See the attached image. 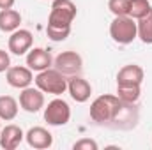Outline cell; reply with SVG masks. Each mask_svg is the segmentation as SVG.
<instances>
[{"instance_id": "cell-10", "label": "cell", "mask_w": 152, "mask_h": 150, "mask_svg": "<svg viewBox=\"0 0 152 150\" xmlns=\"http://www.w3.org/2000/svg\"><path fill=\"white\" fill-rule=\"evenodd\" d=\"M67 90L71 94V97L75 99L76 103H85L88 101L90 94H92V87L87 79H83L80 74L76 76H69L67 79Z\"/></svg>"}, {"instance_id": "cell-7", "label": "cell", "mask_w": 152, "mask_h": 150, "mask_svg": "<svg viewBox=\"0 0 152 150\" xmlns=\"http://www.w3.org/2000/svg\"><path fill=\"white\" fill-rule=\"evenodd\" d=\"M136 122H138V108L134 106V103H124L122 101L113 122H112V127H115V129H131V127L136 125Z\"/></svg>"}, {"instance_id": "cell-19", "label": "cell", "mask_w": 152, "mask_h": 150, "mask_svg": "<svg viewBox=\"0 0 152 150\" xmlns=\"http://www.w3.org/2000/svg\"><path fill=\"white\" fill-rule=\"evenodd\" d=\"M136 27H138V37L142 39V42L152 44V9L149 11L147 16L138 20Z\"/></svg>"}, {"instance_id": "cell-6", "label": "cell", "mask_w": 152, "mask_h": 150, "mask_svg": "<svg viewBox=\"0 0 152 150\" xmlns=\"http://www.w3.org/2000/svg\"><path fill=\"white\" fill-rule=\"evenodd\" d=\"M53 66L64 76H76L83 69V60L76 51H62L53 60Z\"/></svg>"}, {"instance_id": "cell-4", "label": "cell", "mask_w": 152, "mask_h": 150, "mask_svg": "<svg viewBox=\"0 0 152 150\" xmlns=\"http://www.w3.org/2000/svg\"><path fill=\"white\" fill-rule=\"evenodd\" d=\"M110 36L118 44H131L138 37L136 21L131 16H115L110 25Z\"/></svg>"}, {"instance_id": "cell-8", "label": "cell", "mask_w": 152, "mask_h": 150, "mask_svg": "<svg viewBox=\"0 0 152 150\" xmlns=\"http://www.w3.org/2000/svg\"><path fill=\"white\" fill-rule=\"evenodd\" d=\"M20 106L28 113H37L42 106H44V92L39 88H21L20 94Z\"/></svg>"}, {"instance_id": "cell-18", "label": "cell", "mask_w": 152, "mask_h": 150, "mask_svg": "<svg viewBox=\"0 0 152 150\" xmlns=\"http://www.w3.org/2000/svg\"><path fill=\"white\" fill-rule=\"evenodd\" d=\"M140 94V85H117V97L124 103H136Z\"/></svg>"}, {"instance_id": "cell-26", "label": "cell", "mask_w": 152, "mask_h": 150, "mask_svg": "<svg viewBox=\"0 0 152 150\" xmlns=\"http://www.w3.org/2000/svg\"><path fill=\"white\" fill-rule=\"evenodd\" d=\"M0 133H2V124H0Z\"/></svg>"}, {"instance_id": "cell-17", "label": "cell", "mask_w": 152, "mask_h": 150, "mask_svg": "<svg viewBox=\"0 0 152 150\" xmlns=\"http://www.w3.org/2000/svg\"><path fill=\"white\" fill-rule=\"evenodd\" d=\"M18 115V103L11 95H0V120H14Z\"/></svg>"}, {"instance_id": "cell-20", "label": "cell", "mask_w": 152, "mask_h": 150, "mask_svg": "<svg viewBox=\"0 0 152 150\" xmlns=\"http://www.w3.org/2000/svg\"><path fill=\"white\" fill-rule=\"evenodd\" d=\"M151 9L152 7L149 0H129V16L133 20H140L147 16Z\"/></svg>"}, {"instance_id": "cell-9", "label": "cell", "mask_w": 152, "mask_h": 150, "mask_svg": "<svg viewBox=\"0 0 152 150\" xmlns=\"http://www.w3.org/2000/svg\"><path fill=\"white\" fill-rule=\"evenodd\" d=\"M32 42H34V37L28 30L18 28L9 37V51L14 55H25L27 51H30Z\"/></svg>"}, {"instance_id": "cell-21", "label": "cell", "mask_w": 152, "mask_h": 150, "mask_svg": "<svg viewBox=\"0 0 152 150\" xmlns=\"http://www.w3.org/2000/svg\"><path fill=\"white\" fill-rule=\"evenodd\" d=\"M108 9L115 16H129V0H110Z\"/></svg>"}, {"instance_id": "cell-12", "label": "cell", "mask_w": 152, "mask_h": 150, "mask_svg": "<svg viewBox=\"0 0 152 150\" xmlns=\"http://www.w3.org/2000/svg\"><path fill=\"white\" fill-rule=\"evenodd\" d=\"M7 83L14 88H27L30 87V83L34 81V74L32 69L23 67V66H14L7 69Z\"/></svg>"}, {"instance_id": "cell-25", "label": "cell", "mask_w": 152, "mask_h": 150, "mask_svg": "<svg viewBox=\"0 0 152 150\" xmlns=\"http://www.w3.org/2000/svg\"><path fill=\"white\" fill-rule=\"evenodd\" d=\"M16 0H0V9H12Z\"/></svg>"}, {"instance_id": "cell-16", "label": "cell", "mask_w": 152, "mask_h": 150, "mask_svg": "<svg viewBox=\"0 0 152 150\" xmlns=\"http://www.w3.org/2000/svg\"><path fill=\"white\" fill-rule=\"evenodd\" d=\"M21 14L14 9H2L0 11V30L2 32H14L20 28Z\"/></svg>"}, {"instance_id": "cell-3", "label": "cell", "mask_w": 152, "mask_h": 150, "mask_svg": "<svg viewBox=\"0 0 152 150\" xmlns=\"http://www.w3.org/2000/svg\"><path fill=\"white\" fill-rule=\"evenodd\" d=\"M76 18V5L71 0H53L51 11L48 16V25L57 28H71Z\"/></svg>"}, {"instance_id": "cell-5", "label": "cell", "mask_w": 152, "mask_h": 150, "mask_svg": "<svg viewBox=\"0 0 152 150\" xmlns=\"http://www.w3.org/2000/svg\"><path fill=\"white\" fill-rule=\"evenodd\" d=\"M71 118V108L64 99H53L44 108V120L50 125H66Z\"/></svg>"}, {"instance_id": "cell-23", "label": "cell", "mask_w": 152, "mask_h": 150, "mask_svg": "<svg viewBox=\"0 0 152 150\" xmlns=\"http://www.w3.org/2000/svg\"><path fill=\"white\" fill-rule=\"evenodd\" d=\"M73 149L75 150H97V143L94 140H90V138H83V140L76 141L73 145Z\"/></svg>"}, {"instance_id": "cell-24", "label": "cell", "mask_w": 152, "mask_h": 150, "mask_svg": "<svg viewBox=\"0 0 152 150\" xmlns=\"http://www.w3.org/2000/svg\"><path fill=\"white\" fill-rule=\"evenodd\" d=\"M11 67V58H9V53L0 50V73H5L7 69Z\"/></svg>"}, {"instance_id": "cell-1", "label": "cell", "mask_w": 152, "mask_h": 150, "mask_svg": "<svg viewBox=\"0 0 152 150\" xmlns=\"http://www.w3.org/2000/svg\"><path fill=\"white\" fill-rule=\"evenodd\" d=\"M120 104H122V101L117 95H110V94L99 95L90 104V118L99 125H112Z\"/></svg>"}, {"instance_id": "cell-13", "label": "cell", "mask_w": 152, "mask_h": 150, "mask_svg": "<svg viewBox=\"0 0 152 150\" xmlns=\"http://www.w3.org/2000/svg\"><path fill=\"white\" fill-rule=\"evenodd\" d=\"M25 140H27V143L32 149H37V150L50 149L53 145V136L44 127H32V129H28V133L25 134Z\"/></svg>"}, {"instance_id": "cell-22", "label": "cell", "mask_w": 152, "mask_h": 150, "mask_svg": "<svg viewBox=\"0 0 152 150\" xmlns=\"http://www.w3.org/2000/svg\"><path fill=\"white\" fill-rule=\"evenodd\" d=\"M46 34L48 37L55 42H60V41H66L71 34V28H57V27H46Z\"/></svg>"}, {"instance_id": "cell-11", "label": "cell", "mask_w": 152, "mask_h": 150, "mask_svg": "<svg viewBox=\"0 0 152 150\" xmlns=\"http://www.w3.org/2000/svg\"><path fill=\"white\" fill-rule=\"evenodd\" d=\"M53 66V58L50 55V51H46L44 48H30L28 55H27V67L32 69V71H44V69H50Z\"/></svg>"}, {"instance_id": "cell-15", "label": "cell", "mask_w": 152, "mask_h": 150, "mask_svg": "<svg viewBox=\"0 0 152 150\" xmlns=\"http://www.w3.org/2000/svg\"><path fill=\"white\" fill-rule=\"evenodd\" d=\"M143 69L136 64L124 66L117 74V85H142Z\"/></svg>"}, {"instance_id": "cell-14", "label": "cell", "mask_w": 152, "mask_h": 150, "mask_svg": "<svg viewBox=\"0 0 152 150\" xmlns=\"http://www.w3.org/2000/svg\"><path fill=\"white\" fill-rule=\"evenodd\" d=\"M25 134L21 131V127L11 124V125H5L0 133V147L5 150H14L20 147V143L23 141Z\"/></svg>"}, {"instance_id": "cell-2", "label": "cell", "mask_w": 152, "mask_h": 150, "mask_svg": "<svg viewBox=\"0 0 152 150\" xmlns=\"http://www.w3.org/2000/svg\"><path fill=\"white\" fill-rule=\"evenodd\" d=\"M36 87L39 90H42L44 94H53V95H60L67 90V79L60 71H57L55 67L51 69H44L37 73V76L34 78Z\"/></svg>"}]
</instances>
